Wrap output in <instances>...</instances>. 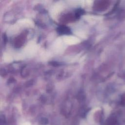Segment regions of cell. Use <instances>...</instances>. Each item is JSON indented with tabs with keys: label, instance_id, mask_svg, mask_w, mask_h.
Here are the masks:
<instances>
[{
	"label": "cell",
	"instance_id": "6da1fadb",
	"mask_svg": "<svg viewBox=\"0 0 125 125\" xmlns=\"http://www.w3.org/2000/svg\"><path fill=\"white\" fill-rule=\"evenodd\" d=\"M48 120L45 118H42L39 121V124L41 125H46L48 124Z\"/></svg>",
	"mask_w": 125,
	"mask_h": 125
},
{
	"label": "cell",
	"instance_id": "7a4b0ae2",
	"mask_svg": "<svg viewBox=\"0 0 125 125\" xmlns=\"http://www.w3.org/2000/svg\"><path fill=\"white\" fill-rule=\"evenodd\" d=\"M6 121L4 117H0V125H4L5 124Z\"/></svg>",
	"mask_w": 125,
	"mask_h": 125
}]
</instances>
